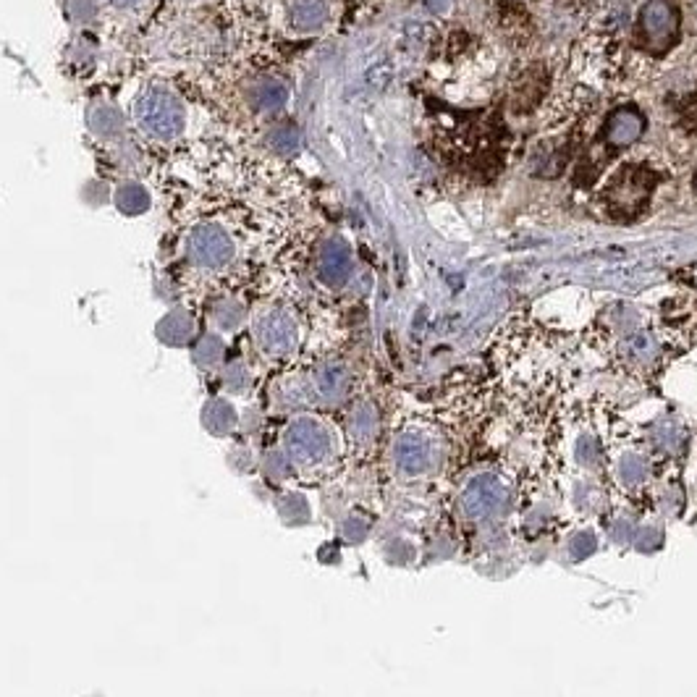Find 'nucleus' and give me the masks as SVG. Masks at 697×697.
<instances>
[{"instance_id": "nucleus-6", "label": "nucleus", "mask_w": 697, "mask_h": 697, "mask_svg": "<svg viewBox=\"0 0 697 697\" xmlns=\"http://www.w3.org/2000/svg\"><path fill=\"white\" fill-rule=\"evenodd\" d=\"M645 132V118L635 108H619L608 116L606 121V142L611 147H629L635 145L637 139Z\"/></svg>"}, {"instance_id": "nucleus-11", "label": "nucleus", "mask_w": 697, "mask_h": 697, "mask_svg": "<svg viewBox=\"0 0 697 697\" xmlns=\"http://www.w3.org/2000/svg\"><path fill=\"white\" fill-rule=\"evenodd\" d=\"M341 388H344V375H341V370H336V367H325L323 373L318 375V391L325 399L339 396Z\"/></svg>"}, {"instance_id": "nucleus-5", "label": "nucleus", "mask_w": 697, "mask_h": 697, "mask_svg": "<svg viewBox=\"0 0 697 697\" xmlns=\"http://www.w3.org/2000/svg\"><path fill=\"white\" fill-rule=\"evenodd\" d=\"M257 339L273 354H286L297 344V328L294 320L283 312H270L257 325Z\"/></svg>"}, {"instance_id": "nucleus-7", "label": "nucleus", "mask_w": 697, "mask_h": 697, "mask_svg": "<svg viewBox=\"0 0 697 697\" xmlns=\"http://www.w3.org/2000/svg\"><path fill=\"white\" fill-rule=\"evenodd\" d=\"M349 273H352V255H349L346 244H328L323 257H320V276H323V281L331 283V286H341L349 278Z\"/></svg>"}, {"instance_id": "nucleus-1", "label": "nucleus", "mask_w": 697, "mask_h": 697, "mask_svg": "<svg viewBox=\"0 0 697 697\" xmlns=\"http://www.w3.org/2000/svg\"><path fill=\"white\" fill-rule=\"evenodd\" d=\"M658 184V173L650 171L648 166H635L627 163L624 168L614 173V179L608 181L603 200L608 210L619 221H635L640 218L642 210L648 208L650 194Z\"/></svg>"}, {"instance_id": "nucleus-3", "label": "nucleus", "mask_w": 697, "mask_h": 697, "mask_svg": "<svg viewBox=\"0 0 697 697\" xmlns=\"http://www.w3.org/2000/svg\"><path fill=\"white\" fill-rule=\"evenodd\" d=\"M137 121L139 129L150 134V137L173 139L181 132L184 113H181L179 100H173L166 92L152 90L150 95L142 97V103L137 105Z\"/></svg>"}, {"instance_id": "nucleus-10", "label": "nucleus", "mask_w": 697, "mask_h": 697, "mask_svg": "<svg viewBox=\"0 0 697 697\" xmlns=\"http://www.w3.org/2000/svg\"><path fill=\"white\" fill-rule=\"evenodd\" d=\"M294 19H297L299 27L304 29H315L323 24L325 19V8L320 0H299L294 6Z\"/></svg>"}, {"instance_id": "nucleus-9", "label": "nucleus", "mask_w": 697, "mask_h": 697, "mask_svg": "<svg viewBox=\"0 0 697 697\" xmlns=\"http://www.w3.org/2000/svg\"><path fill=\"white\" fill-rule=\"evenodd\" d=\"M234 422V409L228 407L226 401H213V404L205 409V425H208L215 435L228 433V430L234 428Z\"/></svg>"}, {"instance_id": "nucleus-14", "label": "nucleus", "mask_w": 697, "mask_h": 697, "mask_svg": "<svg viewBox=\"0 0 697 697\" xmlns=\"http://www.w3.org/2000/svg\"><path fill=\"white\" fill-rule=\"evenodd\" d=\"M695 187H697V171H695Z\"/></svg>"}, {"instance_id": "nucleus-13", "label": "nucleus", "mask_w": 697, "mask_h": 697, "mask_svg": "<svg viewBox=\"0 0 697 697\" xmlns=\"http://www.w3.org/2000/svg\"><path fill=\"white\" fill-rule=\"evenodd\" d=\"M108 3H113V6H132L137 0H108Z\"/></svg>"}, {"instance_id": "nucleus-2", "label": "nucleus", "mask_w": 697, "mask_h": 697, "mask_svg": "<svg viewBox=\"0 0 697 697\" xmlns=\"http://www.w3.org/2000/svg\"><path fill=\"white\" fill-rule=\"evenodd\" d=\"M679 32V11L671 0H648L640 11V40L650 53H666Z\"/></svg>"}, {"instance_id": "nucleus-12", "label": "nucleus", "mask_w": 697, "mask_h": 697, "mask_svg": "<svg viewBox=\"0 0 697 697\" xmlns=\"http://www.w3.org/2000/svg\"><path fill=\"white\" fill-rule=\"evenodd\" d=\"M422 3L428 6L430 14H438V16L446 14V11L451 8V0H422Z\"/></svg>"}, {"instance_id": "nucleus-8", "label": "nucleus", "mask_w": 697, "mask_h": 697, "mask_svg": "<svg viewBox=\"0 0 697 697\" xmlns=\"http://www.w3.org/2000/svg\"><path fill=\"white\" fill-rule=\"evenodd\" d=\"M215 247H231L221 231H215V228H202L200 234L194 236V255H197V260H200L202 265L226 263L231 252H226V249H215Z\"/></svg>"}, {"instance_id": "nucleus-4", "label": "nucleus", "mask_w": 697, "mask_h": 697, "mask_svg": "<svg viewBox=\"0 0 697 697\" xmlns=\"http://www.w3.org/2000/svg\"><path fill=\"white\" fill-rule=\"evenodd\" d=\"M286 454L299 464H318L331 454V435L315 420H299L286 430Z\"/></svg>"}]
</instances>
